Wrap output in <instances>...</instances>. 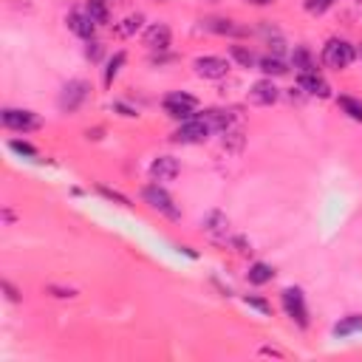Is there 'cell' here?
Masks as SVG:
<instances>
[{"instance_id":"obj_1","label":"cell","mask_w":362,"mask_h":362,"mask_svg":"<svg viewBox=\"0 0 362 362\" xmlns=\"http://www.w3.org/2000/svg\"><path fill=\"white\" fill-rule=\"evenodd\" d=\"M354 60H356V49H354L348 40L334 37V40H329V42L323 45V63H326L329 68H334V71L348 68Z\"/></svg>"},{"instance_id":"obj_2","label":"cell","mask_w":362,"mask_h":362,"mask_svg":"<svg viewBox=\"0 0 362 362\" xmlns=\"http://www.w3.org/2000/svg\"><path fill=\"white\" fill-rule=\"evenodd\" d=\"M162 105H164V113L170 119H178V122H187V119L198 116L196 113L198 111V100L190 97V94H184V90H173V94H167Z\"/></svg>"},{"instance_id":"obj_3","label":"cell","mask_w":362,"mask_h":362,"mask_svg":"<svg viewBox=\"0 0 362 362\" xmlns=\"http://www.w3.org/2000/svg\"><path fill=\"white\" fill-rule=\"evenodd\" d=\"M210 133H212L210 125L201 116H193V119L178 125V130L173 133V142H178V145H201V142H207Z\"/></svg>"},{"instance_id":"obj_4","label":"cell","mask_w":362,"mask_h":362,"mask_svg":"<svg viewBox=\"0 0 362 362\" xmlns=\"http://www.w3.org/2000/svg\"><path fill=\"white\" fill-rule=\"evenodd\" d=\"M142 196H145V201H148L153 210H159V212H162V215H167L170 221H178V218H181V210L173 204L170 193L159 184V181H156V184H150V187H145V190H142Z\"/></svg>"},{"instance_id":"obj_5","label":"cell","mask_w":362,"mask_h":362,"mask_svg":"<svg viewBox=\"0 0 362 362\" xmlns=\"http://www.w3.org/2000/svg\"><path fill=\"white\" fill-rule=\"evenodd\" d=\"M281 303H283V311L292 317V320L300 326V329H306L308 326V308H306V297H303V292L300 289H283L281 292Z\"/></svg>"},{"instance_id":"obj_6","label":"cell","mask_w":362,"mask_h":362,"mask_svg":"<svg viewBox=\"0 0 362 362\" xmlns=\"http://www.w3.org/2000/svg\"><path fill=\"white\" fill-rule=\"evenodd\" d=\"M0 119H3V127H9V130H20V133L37 130V127L42 125L37 113H31V111H17V108H6L3 113H0Z\"/></svg>"},{"instance_id":"obj_7","label":"cell","mask_w":362,"mask_h":362,"mask_svg":"<svg viewBox=\"0 0 362 362\" xmlns=\"http://www.w3.org/2000/svg\"><path fill=\"white\" fill-rule=\"evenodd\" d=\"M90 97V88H88V82H82V79H74V82H68L65 88H63V94H60V108L63 111H68V113H74L85 100Z\"/></svg>"},{"instance_id":"obj_8","label":"cell","mask_w":362,"mask_h":362,"mask_svg":"<svg viewBox=\"0 0 362 362\" xmlns=\"http://www.w3.org/2000/svg\"><path fill=\"white\" fill-rule=\"evenodd\" d=\"M281 100V88L272 79H260L249 88V102L252 105H275Z\"/></svg>"},{"instance_id":"obj_9","label":"cell","mask_w":362,"mask_h":362,"mask_svg":"<svg viewBox=\"0 0 362 362\" xmlns=\"http://www.w3.org/2000/svg\"><path fill=\"white\" fill-rule=\"evenodd\" d=\"M193 68L204 79H221V77H226V71H230V63H226L223 57H198L193 63Z\"/></svg>"},{"instance_id":"obj_10","label":"cell","mask_w":362,"mask_h":362,"mask_svg":"<svg viewBox=\"0 0 362 362\" xmlns=\"http://www.w3.org/2000/svg\"><path fill=\"white\" fill-rule=\"evenodd\" d=\"M300 88L306 90V94H311V97H320V100H326V97H331V88H329V82L317 74V71H308V74H300Z\"/></svg>"},{"instance_id":"obj_11","label":"cell","mask_w":362,"mask_h":362,"mask_svg":"<svg viewBox=\"0 0 362 362\" xmlns=\"http://www.w3.org/2000/svg\"><path fill=\"white\" fill-rule=\"evenodd\" d=\"M178 173H181V164H178L173 156H159V159L150 164V175L159 181V184H162V181H173Z\"/></svg>"},{"instance_id":"obj_12","label":"cell","mask_w":362,"mask_h":362,"mask_svg":"<svg viewBox=\"0 0 362 362\" xmlns=\"http://www.w3.org/2000/svg\"><path fill=\"white\" fill-rule=\"evenodd\" d=\"M201 26L212 34H223V37H244L246 29L244 26H235V20H226V17H210V20H201Z\"/></svg>"},{"instance_id":"obj_13","label":"cell","mask_w":362,"mask_h":362,"mask_svg":"<svg viewBox=\"0 0 362 362\" xmlns=\"http://www.w3.org/2000/svg\"><path fill=\"white\" fill-rule=\"evenodd\" d=\"M145 45L150 52H167L170 49V29L164 23H156L145 31Z\"/></svg>"},{"instance_id":"obj_14","label":"cell","mask_w":362,"mask_h":362,"mask_svg":"<svg viewBox=\"0 0 362 362\" xmlns=\"http://www.w3.org/2000/svg\"><path fill=\"white\" fill-rule=\"evenodd\" d=\"M65 23H68V29H71L77 37H82V40H90V37H94V31H97V23L88 17V12H71Z\"/></svg>"},{"instance_id":"obj_15","label":"cell","mask_w":362,"mask_h":362,"mask_svg":"<svg viewBox=\"0 0 362 362\" xmlns=\"http://www.w3.org/2000/svg\"><path fill=\"white\" fill-rule=\"evenodd\" d=\"M356 331H362V314H348V317H343V320L334 326V337H351V334H356Z\"/></svg>"},{"instance_id":"obj_16","label":"cell","mask_w":362,"mask_h":362,"mask_svg":"<svg viewBox=\"0 0 362 362\" xmlns=\"http://www.w3.org/2000/svg\"><path fill=\"white\" fill-rule=\"evenodd\" d=\"M85 12H88V17L94 20L97 26H105V23L111 20V9H108L105 0H88V3H85Z\"/></svg>"},{"instance_id":"obj_17","label":"cell","mask_w":362,"mask_h":362,"mask_svg":"<svg viewBox=\"0 0 362 362\" xmlns=\"http://www.w3.org/2000/svg\"><path fill=\"white\" fill-rule=\"evenodd\" d=\"M246 278H249L252 286H263V283H269L272 278H275V269H272L269 263H252L249 272H246Z\"/></svg>"},{"instance_id":"obj_18","label":"cell","mask_w":362,"mask_h":362,"mask_svg":"<svg viewBox=\"0 0 362 362\" xmlns=\"http://www.w3.org/2000/svg\"><path fill=\"white\" fill-rule=\"evenodd\" d=\"M201 119L210 125V130H226V127H230V122H233V116H230V113H226V111H218V108L204 111V113H201Z\"/></svg>"},{"instance_id":"obj_19","label":"cell","mask_w":362,"mask_h":362,"mask_svg":"<svg viewBox=\"0 0 362 362\" xmlns=\"http://www.w3.org/2000/svg\"><path fill=\"white\" fill-rule=\"evenodd\" d=\"M292 65L294 68H300V74H308V71H317V65H314V57H311V52L308 49H294V54H292Z\"/></svg>"},{"instance_id":"obj_20","label":"cell","mask_w":362,"mask_h":362,"mask_svg":"<svg viewBox=\"0 0 362 362\" xmlns=\"http://www.w3.org/2000/svg\"><path fill=\"white\" fill-rule=\"evenodd\" d=\"M125 60H127V57H125V52H116V54H113V57L108 60V68H105V77H102L108 88H111V85H113V79L119 77V71H122V65H125Z\"/></svg>"},{"instance_id":"obj_21","label":"cell","mask_w":362,"mask_h":362,"mask_svg":"<svg viewBox=\"0 0 362 362\" xmlns=\"http://www.w3.org/2000/svg\"><path fill=\"white\" fill-rule=\"evenodd\" d=\"M337 105L343 108V113H348L354 122L362 125V102H359V100H354V97H340Z\"/></svg>"},{"instance_id":"obj_22","label":"cell","mask_w":362,"mask_h":362,"mask_svg":"<svg viewBox=\"0 0 362 362\" xmlns=\"http://www.w3.org/2000/svg\"><path fill=\"white\" fill-rule=\"evenodd\" d=\"M142 23H145L142 15H130V17L122 20V26H116V34H119V37H130V34H136V31L142 29Z\"/></svg>"},{"instance_id":"obj_23","label":"cell","mask_w":362,"mask_h":362,"mask_svg":"<svg viewBox=\"0 0 362 362\" xmlns=\"http://www.w3.org/2000/svg\"><path fill=\"white\" fill-rule=\"evenodd\" d=\"M204 223H207V233H212V235H223V233H226V226H230L226 215H221V212H210Z\"/></svg>"},{"instance_id":"obj_24","label":"cell","mask_w":362,"mask_h":362,"mask_svg":"<svg viewBox=\"0 0 362 362\" xmlns=\"http://www.w3.org/2000/svg\"><path fill=\"white\" fill-rule=\"evenodd\" d=\"M258 65H260V71H263L266 77H281V74H286V65H283L278 57H263Z\"/></svg>"},{"instance_id":"obj_25","label":"cell","mask_w":362,"mask_h":362,"mask_svg":"<svg viewBox=\"0 0 362 362\" xmlns=\"http://www.w3.org/2000/svg\"><path fill=\"white\" fill-rule=\"evenodd\" d=\"M230 54H233V60H238L244 68H252V65H255V54H252L249 49H244V45H233Z\"/></svg>"},{"instance_id":"obj_26","label":"cell","mask_w":362,"mask_h":362,"mask_svg":"<svg viewBox=\"0 0 362 362\" xmlns=\"http://www.w3.org/2000/svg\"><path fill=\"white\" fill-rule=\"evenodd\" d=\"M9 150H15V153H20V156H29V159H37V148L29 145V142H20V139H12V142H9Z\"/></svg>"},{"instance_id":"obj_27","label":"cell","mask_w":362,"mask_h":362,"mask_svg":"<svg viewBox=\"0 0 362 362\" xmlns=\"http://www.w3.org/2000/svg\"><path fill=\"white\" fill-rule=\"evenodd\" d=\"M331 6H334V0H306V12L308 15H323Z\"/></svg>"},{"instance_id":"obj_28","label":"cell","mask_w":362,"mask_h":362,"mask_svg":"<svg viewBox=\"0 0 362 362\" xmlns=\"http://www.w3.org/2000/svg\"><path fill=\"white\" fill-rule=\"evenodd\" d=\"M244 300H246V306H252V308H258V311H260L263 317H269V314H272V306H269L266 300H260V297H252V294H246Z\"/></svg>"},{"instance_id":"obj_29","label":"cell","mask_w":362,"mask_h":362,"mask_svg":"<svg viewBox=\"0 0 362 362\" xmlns=\"http://www.w3.org/2000/svg\"><path fill=\"white\" fill-rule=\"evenodd\" d=\"M100 193L105 196V198H111V201H116V204H122V207H130V201L122 196V193H116V190H108V187H100Z\"/></svg>"},{"instance_id":"obj_30","label":"cell","mask_w":362,"mask_h":362,"mask_svg":"<svg viewBox=\"0 0 362 362\" xmlns=\"http://www.w3.org/2000/svg\"><path fill=\"white\" fill-rule=\"evenodd\" d=\"M100 54H102V45H100L97 40H90L88 49H85V57H88V60H100Z\"/></svg>"},{"instance_id":"obj_31","label":"cell","mask_w":362,"mask_h":362,"mask_svg":"<svg viewBox=\"0 0 362 362\" xmlns=\"http://www.w3.org/2000/svg\"><path fill=\"white\" fill-rule=\"evenodd\" d=\"M3 292H6V297L9 300H20V294H17V289L9 283V281H3Z\"/></svg>"},{"instance_id":"obj_32","label":"cell","mask_w":362,"mask_h":362,"mask_svg":"<svg viewBox=\"0 0 362 362\" xmlns=\"http://www.w3.org/2000/svg\"><path fill=\"white\" fill-rule=\"evenodd\" d=\"M113 108H116V111H122V116H136V111H133V108H127V105H122V102H116Z\"/></svg>"},{"instance_id":"obj_33","label":"cell","mask_w":362,"mask_h":362,"mask_svg":"<svg viewBox=\"0 0 362 362\" xmlns=\"http://www.w3.org/2000/svg\"><path fill=\"white\" fill-rule=\"evenodd\" d=\"M246 3H252V6H269V3H275V0H246Z\"/></svg>"},{"instance_id":"obj_34","label":"cell","mask_w":362,"mask_h":362,"mask_svg":"<svg viewBox=\"0 0 362 362\" xmlns=\"http://www.w3.org/2000/svg\"><path fill=\"white\" fill-rule=\"evenodd\" d=\"M356 3H359V6H362V0H356Z\"/></svg>"},{"instance_id":"obj_35","label":"cell","mask_w":362,"mask_h":362,"mask_svg":"<svg viewBox=\"0 0 362 362\" xmlns=\"http://www.w3.org/2000/svg\"><path fill=\"white\" fill-rule=\"evenodd\" d=\"M212 3H215V0H212Z\"/></svg>"}]
</instances>
